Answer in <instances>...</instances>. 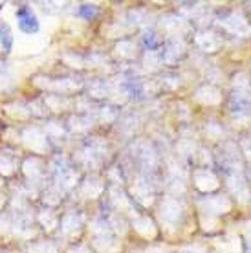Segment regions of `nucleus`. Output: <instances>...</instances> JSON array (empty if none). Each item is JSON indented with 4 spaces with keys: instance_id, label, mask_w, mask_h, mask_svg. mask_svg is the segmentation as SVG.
<instances>
[{
    "instance_id": "nucleus-1",
    "label": "nucleus",
    "mask_w": 251,
    "mask_h": 253,
    "mask_svg": "<svg viewBox=\"0 0 251 253\" xmlns=\"http://www.w3.org/2000/svg\"><path fill=\"white\" fill-rule=\"evenodd\" d=\"M15 17H17V20H19V30L22 33L32 35V33L39 32L41 24H39L37 15H35V11H33L28 4H20V6L17 7V11H15Z\"/></svg>"
},
{
    "instance_id": "nucleus-2",
    "label": "nucleus",
    "mask_w": 251,
    "mask_h": 253,
    "mask_svg": "<svg viewBox=\"0 0 251 253\" xmlns=\"http://www.w3.org/2000/svg\"><path fill=\"white\" fill-rule=\"evenodd\" d=\"M0 44H2L4 51H11V46H13L11 28H9L4 20H0Z\"/></svg>"
},
{
    "instance_id": "nucleus-3",
    "label": "nucleus",
    "mask_w": 251,
    "mask_h": 253,
    "mask_svg": "<svg viewBox=\"0 0 251 253\" xmlns=\"http://www.w3.org/2000/svg\"><path fill=\"white\" fill-rule=\"evenodd\" d=\"M97 13H99V9L94 4H81L79 9H77V15L84 20H94L97 17Z\"/></svg>"
},
{
    "instance_id": "nucleus-4",
    "label": "nucleus",
    "mask_w": 251,
    "mask_h": 253,
    "mask_svg": "<svg viewBox=\"0 0 251 253\" xmlns=\"http://www.w3.org/2000/svg\"><path fill=\"white\" fill-rule=\"evenodd\" d=\"M141 42L147 50H158V46H160V37H158L156 32H145L143 37H141Z\"/></svg>"
},
{
    "instance_id": "nucleus-5",
    "label": "nucleus",
    "mask_w": 251,
    "mask_h": 253,
    "mask_svg": "<svg viewBox=\"0 0 251 253\" xmlns=\"http://www.w3.org/2000/svg\"><path fill=\"white\" fill-rule=\"evenodd\" d=\"M246 246H248V253H251V231L248 235V241H246Z\"/></svg>"
},
{
    "instance_id": "nucleus-6",
    "label": "nucleus",
    "mask_w": 251,
    "mask_h": 253,
    "mask_svg": "<svg viewBox=\"0 0 251 253\" xmlns=\"http://www.w3.org/2000/svg\"><path fill=\"white\" fill-rule=\"evenodd\" d=\"M2 130H4V123H2V121H0V132H2Z\"/></svg>"
}]
</instances>
